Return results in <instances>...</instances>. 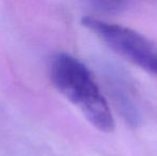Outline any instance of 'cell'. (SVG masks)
Segmentation results:
<instances>
[{"mask_svg":"<svg viewBox=\"0 0 157 156\" xmlns=\"http://www.w3.org/2000/svg\"><path fill=\"white\" fill-rule=\"evenodd\" d=\"M50 79L56 89L81 111L98 131L111 133L114 119L106 98L87 67L68 54H59L50 63Z\"/></svg>","mask_w":157,"mask_h":156,"instance_id":"6da1fadb","label":"cell"},{"mask_svg":"<svg viewBox=\"0 0 157 156\" xmlns=\"http://www.w3.org/2000/svg\"><path fill=\"white\" fill-rule=\"evenodd\" d=\"M81 24L119 56L144 71L157 75V44L155 42L130 28L107 23L95 17H83Z\"/></svg>","mask_w":157,"mask_h":156,"instance_id":"7a4b0ae2","label":"cell"},{"mask_svg":"<svg viewBox=\"0 0 157 156\" xmlns=\"http://www.w3.org/2000/svg\"><path fill=\"white\" fill-rule=\"evenodd\" d=\"M91 6L96 10L105 13H114L125 6L126 0H89Z\"/></svg>","mask_w":157,"mask_h":156,"instance_id":"3957f363","label":"cell"}]
</instances>
